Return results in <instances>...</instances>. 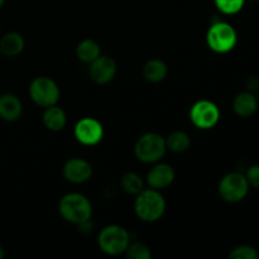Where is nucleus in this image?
<instances>
[{
    "label": "nucleus",
    "instance_id": "nucleus-3",
    "mask_svg": "<svg viewBox=\"0 0 259 259\" xmlns=\"http://www.w3.org/2000/svg\"><path fill=\"white\" fill-rule=\"evenodd\" d=\"M131 243V235L128 230L121 225L110 224L100 230L98 237V244L101 252L115 257L124 254Z\"/></svg>",
    "mask_w": 259,
    "mask_h": 259
},
{
    "label": "nucleus",
    "instance_id": "nucleus-24",
    "mask_svg": "<svg viewBox=\"0 0 259 259\" xmlns=\"http://www.w3.org/2000/svg\"><path fill=\"white\" fill-rule=\"evenodd\" d=\"M245 177H247L249 186H253V187H255V189H259V164L250 166L249 168L247 169Z\"/></svg>",
    "mask_w": 259,
    "mask_h": 259
},
{
    "label": "nucleus",
    "instance_id": "nucleus-12",
    "mask_svg": "<svg viewBox=\"0 0 259 259\" xmlns=\"http://www.w3.org/2000/svg\"><path fill=\"white\" fill-rule=\"evenodd\" d=\"M176 179V172L174 167L167 163L157 162L147 175V184L149 187L156 190H163L171 186Z\"/></svg>",
    "mask_w": 259,
    "mask_h": 259
},
{
    "label": "nucleus",
    "instance_id": "nucleus-19",
    "mask_svg": "<svg viewBox=\"0 0 259 259\" xmlns=\"http://www.w3.org/2000/svg\"><path fill=\"white\" fill-rule=\"evenodd\" d=\"M166 139V147L168 151L174 152V153H185L189 151L190 146H191V139L190 136L184 131H175Z\"/></svg>",
    "mask_w": 259,
    "mask_h": 259
},
{
    "label": "nucleus",
    "instance_id": "nucleus-8",
    "mask_svg": "<svg viewBox=\"0 0 259 259\" xmlns=\"http://www.w3.org/2000/svg\"><path fill=\"white\" fill-rule=\"evenodd\" d=\"M190 120L196 128L207 131L219 123L220 110L214 101L202 99L196 101L190 109Z\"/></svg>",
    "mask_w": 259,
    "mask_h": 259
},
{
    "label": "nucleus",
    "instance_id": "nucleus-28",
    "mask_svg": "<svg viewBox=\"0 0 259 259\" xmlns=\"http://www.w3.org/2000/svg\"><path fill=\"white\" fill-rule=\"evenodd\" d=\"M250 2H254V3H258L259 0H250Z\"/></svg>",
    "mask_w": 259,
    "mask_h": 259
},
{
    "label": "nucleus",
    "instance_id": "nucleus-16",
    "mask_svg": "<svg viewBox=\"0 0 259 259\" xmlns=\"http://www.w3.org/2000/svg\"><path fill=\"white\" fill-rule=\"evenodd\" d=\"M43 125L51 132H60L62 131L67 123V115L65 110L56 104V105L46 108L45 113L42 116Z\"/></svg>",
    "mask_w": 259,
    "mask_h": 259
},
{
    "label": "nucleus",
    "instance_id": "nucleus-10",
    "mask_svg": "<svg viewBox=\"0 0 259 259\" xmlns=\"http://www.w3.org/2000/svg\"><path fill=\"white\" fill-rule=\"evenodd\" d=\"M116 71H118V67H116L115 60L110 56L100 55L90 63L89 75H90L91 80L98 85H106L113 81L116 75Z\"/></svg>",
    "mask_w": 259,
    "mask_h": 259
},
{
    "label": "nucleus",
    "instance_id": "nucleus-6",
    "mask_svg": "<svg viewBox=\"0 0 259 259\" xmlns=\"http://www.w3.org/2000/svg\"><path fill=\"white\" fill-rule=\"evenodd\" d=\"M28 91L33 103L40 108L46 109L56 105L60 100V88L57 82L48 76H38L33 78Z\"/></svg>",
    "mask_w": 259,
    "mask_h": 259
},
{
    "label": "nucleus",
    "instance_id": "nucleus-21",
    "mask_svg": "<svg viewBox=\"0 0 259 259\" xmlns=\"http://www.w3.org/2000/svg\"><path fill=\"white\" fill-rule=\"evenodd\" d=\"M125 257L128 259H151L152 252L147 244L142 242L129 243L128 248L124 252Z\"/></svg>",
    "mask_w": 259,
    "mask_h": 259
},
{
    "label": "nucleus",
    "instance_id": "nucleus-2",
    "mask_svg": "<svg viewBox=\"0 0 259 259\" xmlns=\"http://www.w3.org/2000/svg\"><path fill=\"white\" fill-rule=\"evenodd\" d=\"M58 212L67 223L80 225L91 220L93 205L85 195L80 192H70L62 196L58 202Z\"/></svg>",
    "mask_w": 259,
    "mask_h": 259
},
{
    "label": "nucleus",
    "instance_id": "nucleus-29",
    "mask_svg": "<svg viewBox=\"0 0 259 259\" xmlns=\"http://www.w3.org/2000/svg\"><path fill=\"white\" fill-rule=\"evenodd\" d=\"M257 99H258V103H259V89H258V98Z\"/></svg>",
    "mask_w": 259,
    "mask_h": 259
},
{
    "label": "nucleus",
    "instance_id": "nucleus-18",
    "mask_svg": "<svg viewBox=\"0 0 259 259\" xmlns=\"http://www.w3.org/2000/svg\"><path fill=\"white\" fill-rule=\"evenodd\" d=\"M101 55L100 45H99L96 40L90 39V38H86L82 39L76 47V56H77L78 60L83 63H89L90 65L94 60L99 57Z\"/></svg>",
    "mask_w": 259,
    "mask_h": 259
},
{
    "label": "nucleus",
    "instance_id": "nucleus-22",
    "mask_svg": "<svg viewBox=\"0 0 259 259\" xmlns=\"http://www.w3.org/2000/svg\"><path fill=\"white\" fill-rule=\"evenodd\" d=\"M214 3L220 13L225 15H233L243 9L245 0H214Z\"/></svg>",
    "mask_w": 259,
    "mask_h": 259
},
{
    "label": "nucleus",
    "instance_id": "nucleus-11",
    "mask_svg": "<svg viewBox=\"0 0 259 259\" xmlns=\"http://www.w3.org/2000/svg\"><path fill=\"white\" fill-rule=\"evenodd\" d=\"M62 175L71 184H85L93 177V166L81 157H72L63 164Z\"/></svg>",
    "mask_w": 259,
    "mask_h": 259
},
{
    "label": "nucleus",
    "instance_id": "nucleus-1",
    "mask_svg": "<svg viewBox=\"0 0 259 259\" xmlns=\"http://www.w3.org/2000/svg\"><path fill=\"white\" fill-rule=\"evenodd\" d=\"M166 200L156 189H143L134 200V212L144 223L158 222L166 212Z\"/></svg>",
    "mask_w": 259,
    "mask_h": 259
},
{
    "label": "nucleus",
    "instance_id": "nucleus-5",
    "mask_svg": "<svg viewBox=\"0 0 259 259\" xmlns=\"http://www.w3.org/2000/svg\"><path fill=\"white\" fill-rule=\"evenodd\" d=\"M238 42L237 30L232 24L217 20L210 25L206 33L207 47L215 53H228L234 50Z\"/></svg>",
    "mask_w": 259,
    "mask_h": 259
},
{
    "label": "nucleus",
    "instance_id": "nucleus-15",
    "mask_svg": "<svg viewBox=\"0 0 259 259\" xmlns=\"http://www.w3.org/2000/svg\"><path fill=\"white\" fill-rule=\"evenodd\" d=\"M233 109L240 118H249L257 111L258 99L250 91L238 94L233 101Z\"/></svg>",
    "mask_w": 259,
    "mask_h": 259
},
{
    "label": "nucleus",
    "instance_id": "nucleus-17",
    "mask_svg": "<svg viewBox=\"0 0 259 259\" xmlns=\"http://www.w3.org/2000/svg\"><path fill=\"white\" fill-rule=\"evenodd\" d=\"M143 77L146 78L148 82L158 83L162 82L164 78L168 75V67H167L166 62L159 58H152V60L147 61L143 66Z\"/></svg>",
    "mask_w": 259,
    "mask_h": 259
},
{
    "label": "nucleus",
    "instance_id": "nucleus-9",
    "mask_svg": "<svg viewBox=\"0 0 259 259\" xmlns=\"http://www.w3.org/2000/svg\"><path fill=\"white\" fill-rule=\"evenodd\" d=\"M104 126L98 119L95 118H82L75 124L73 136L76 141L82 146L93 147L100 143L104 138Z\"/></svg>",
    "mask_w": 259,
    "mask_h": 259
},
{
    "label": "nucleus",
    "instance_id": "nucleus-25",
    "mask_svg": "<svg viewBox=\"0 0 259 259\" xmlns=\"http://www.w3.org/2000/svg\"><path fill=\"white\" fill-rule=\"evenodd\" d=\"M245 86H247L248 91H250V93H254V91H257L259 89L258 77H255V76H250V77H248L247 81H245Z\"/></svg>",
    "mask_w": 259,
    "mask_h": 259
},
{
    "label": "nucleus",
    "instance_id": "nucleus-7",
    "mask_svg": "<svg viewBox=\"0 0 259 259\" xmlns=\"http://www.w3.org/2000/svg\"><path fill=\"white\" fill-rule=\"evenodd\" d=\"M249 187L245 175L240 172H230L225 175L220 181L219 195L225 202L237 204L247 197Z\"/></svg>",
    "mask_w": 259,
    "mask_h": 259
},
{
    "label": "nucleus",
    "instance_id": "nucleus-13",
    "mask_svg": "<svg viewBox=\"0 0 259 259\" xmlns=\"http://www.w3.org/2000/svg\"><path fill=\"white\" fill-rule=\"evenodd\" d=\"M23 114V104L14 94L0 95V119L8 123L17 121Z\"/></svg>",
    "mask_w": 259,
    "mask_h": 259
},
{
    "label": "nucleus",
    "instance_id": "nucleus-26",
    "mask_svg": "<svg viewBox=\"0 0 259 259\" xmlns=\"http://www.w3.org/2000/svg\"><path fill=\"white\" fill-rule=\"evenodd\" d=\"M5 257V252H4V248L2 247V245H0V259H3Z\"/></svg>",
    "mask_w": 259,
    "mask_h": 259
},
{
    "label": "nucleus",
    "instance_id": "nucleus-27",
    "mask_svg": "<svg viewBox=\"0 0 259 259\" xmlns=\"http://www.w3.org/2000/svg\"><path fill=\"white\" fill-rule=\"evenodd\" d=\"M4 4H5V0H0V8H2Z\"/></svg>",
    "mask_w": 259,
    "mask_h": 259
},
{
    "label": "nucleus",
    "instance_id": "nucleus-14",
    "mask_svg": "<svg viewBox=\"0 0 259 259\" xmlns=\"http://www.w3.org/2000/svg\"><path fill=\"white\" fill-rule=\"evenodd\" d=\"M24 47V38L18 32L5 33L0 38V53L5 57H17L23 52Z\"/></svg>",
    "mask_w": 259,
    "mask_h": 259
},
{
    "label": "nucleus",
    "instance_id": "nucleus-20",
    "mask_svg": "<svg viewBox=\"0 0 259 259\" xmlns=\"http://www.w3.org/2000/svg\"><path fill=\"white\" fill-rule=\"evenodd\" d=\"M120 189L128 195H138L144 189V180L137 172H125L120 179Z\"/></svg>",
    "mask_w": 259,
    "mask_h": 259
},
{
    "label": "nucleus",
    "instance_id": "nucleus-23",
    "mask_svg": "<svg viewBox=\"0 0 259 259\" xmlns=\"http://www.w3.org/2000/svg\"><path fill=\"white\" fill-rule=\"evenodd\" d=\"M259 257L255 248L250 245H239L230 252V259H257Z\"/></svg>",
    "mask_w": 259,
    "mask_h": 259
},
{
    "label": "nucleus",
    "instance_id": "nucleus-4",
    "mask_svg": "<svg viewBox=\"0 0 259 259\" xmlns=\"http://www.w3.org/2000/svg\"><path fill=\"white\" fill-rule=\"evenodd\" d=\"M166 152V139L154 132L141 136L134 144V154L143 163H157L163 158Z\"/></svg>",
    "mask_w": 259,
    "mask_h": 259
}]
</instances>
